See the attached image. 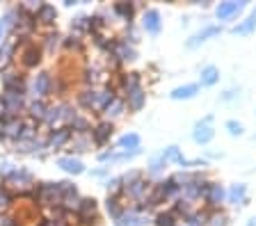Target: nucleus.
I'll return each mask as SVG.
<instances>
[{"mask_svg": "<svg viewBox=\"0 0 256 226\" xmlns=\"http://www.w3.org/2000/svg\"><path fill=\"white\" fill-rule=\"evenodd\" d=\"M46 87H48V75H39L37 80H34V92L46 94Z\"/></svg>", "mask_w": 256, "mask_h": 226, "instance_id": "4468645a", "label": "nucleus"}, {"mask_svg": "<svg viewBox=\"0 0 256 226\" xmlns=\"http://www.w3.org/2000/svg\"><path fill=\"white\" fill-rule=\"evenodd\" d=\"M119 146H124V149H140V135H135V133H130V135H124L122 140H119Z\"/></svg>", "mask_w": 256, "mask_h": 226, "instance_id": "9b49d317", "label": "nucleus"}, {"mask_svg": "<svg viewBox=\"0 0 256 226\" xmlns=\"http://www.w3.org/2000/svg\"><path fill=\"white\" fill-rule=\"evenodd\" d=\"M245 199H247V188L242 183H238V185H231V190H229V201L231 204H245Z\"/></svg>", "mask_w": 256, "mask_h": 226, "instance_id": "0eeeda50", "label": "nucleus"}, {"mask_svg": "<svg viewBox=\"0 0 256 226\" xmlns=\"http://www.w3.org/2000/svg\"><path fill=\"white\" fill-rule=\"evenodd\" d=\"M206 199H208V204H210V206H218L220 201L224 199V190L220 188V185H208Z\"/></svg>", "mask_w": 256, "mask_h": 226, "instance_id": "1a4fd4ad", "label": "nucleus"}, {"mask_svg": "<svg viewBox=\"0 0 256 226\" xmlns=\"http://www.w3.org/2000/svg\"><path fill=\"white\" fill-rule=\"evenodd\" d=\"M220 78V71L215 69V66H206V69H202V85L204 87H210L215 85Z\"/></svg>", "mask_w": 256, "mask_h": 226, "instance_id": "6e6552de", "label": "nucleus"}, {"mask_svg": "<svg viewBox=\"0 0 256 226\" xmlns=\"http://www.w3.org/2000/svg\"><path fill=\"white\" fill-rule=\"evenodd\" d=\"M60 167L66 169L69 174H80L82 172V162L74 160V158H60Z\"/></svg>", "mask_w": 256, "mask_h": 226, "instance_id": "9d476101", "label": "nucleus"}, {"mask_svg": "<svg viewBox=\"0 0 256 226\" xmlns=\"http://www.w3.org/2000/svg\"><path fill=\"white\" fill-rule=\"evenodd\" d=\"M242 7H245L242 2H220V7L215 9V14H218L220 21H226V18L236 16V14H238Z\"/></svg>", "mask_w": 256, "mask_h": 226, "instance_id": "f03ea898", "label": "nucleus"}, {"mask_svg": "<svg viewBox=\"0 0 256 226\" xmlns=\"http://www.w3.org/2000/svg\"><path fill=\"white\" fill-rule=\"evenodd\" d=\"M128 96H130V108H133V110H140L144 105V94H142V89H140V87H138V89H133Z\"/></svg>", "mask_w": 256, "mask_h": 226, "instance_id": "f8f14e48", "label": "nucleus"}, {"mask_svg": "<svg viewBox=\"0 0 256 226\" xmlns=\"http://www.w3.org/2000/svg\"><path fill=\"white\" fill-rule=\"evenodd\" d=\"M192 137H194V142H197V144H208V142L213 140L210 119H204V121H199V124L194 126V133H192Z\"/></svg>", "mask_w": 256, "mask_h": 226, "instance_id": "f257e3e1", "label": "nucleus"}, {"mask_svg": "<svg viewBox=\"0 0 256 226\" xmlns=\"http://www.w3.org/2000/svg\"><path fill=\"white\" fill-rule=\"evenodd\" d=\"M226 130H229L231 135H240V133H242V124H238V121H234V119H231V121H226Z\"/></svg>", "mask_w": 256, "mask_h": 226, "instance_id": "2eb2a0df", "label": "nucleus"}, {"mask_svg": "<svg viewBox=\"0 0 256 226\" xmlns=\"http://www.w3.org/2000/svg\"><path fill=\"white\" fill-rule=\"evenodd\" d=\"M197 92H199V85H183V87H176L174 92H172V98H174V101H181V98H192Z\"/></svg>", "mask_w": 256, "mask_h": 226, "instance_id": "423d86ee", "label": "nucleus"}, {"mask_svg": "<svg viewBox=\"0 0 256 226\" xmlns=\"http://www.w3.org/2000/svg\"><path fill=\"white\" fill-rule=\"evenodd\" d=\"M254 27H256V9L252 11L250 16L240 23V25H236L231 32H234V34H250V32H254Z\"/></svg>", "mask_w": 256, "mask_h": 226, "instance_id": "39448f33", "label": "nucleus"}, {"mask_svg": "<svg viewBox=\"0 0 256 226\" xmlns=\"http://www.w3.org/2000/svg\"><path fill=\"white\" fill-rule=\"evenodd\" d=\"M10 18H12V14H7L2 21H0V39H2V34H5V30H7V25H10Z\"/></svg>", "mask_w": 256, "mask_h": 226, "instance_id": "a211bd4d", "label": "nucleus"}, {"mask_svg": "<svg viewBox=\"0 0 256 226\" xmlns=\"http://www.w3.org/2000/svg\"><path fill=\"white\" fill-rule=\"evenodd\" d=\"M144 30L149 34H158L160 32V14L158 9H146L144 14Z\"/></svg>", "mask_w": 256, "mask_h": 226, "instance_id": "7ed1b4c3", "label": "nucleus"}, {"mask_svg": "<svg viewBox=\"0 0 256 226\" xmlns=\"http://www.w3.org/2000/svg\"><path fill=\"white\" fill-rule=\"evenodd\" d=\"M247 226H256V217H254V220H250V224H247Z\"/></svg>", "mask_w": 256, "mask_h": 226, "instance_id": "aec40b11", "label": "nucleus"}, {"mask_svg": "<svg viewBox=\"0 0 256 226\" xmlns=\"http://www.w3.org/2000/svg\"><path fill=\"white\" fill-rule=\"evenodd\" d=\"M117 11H122V14H124V16H130V14H133V7H130V5H117Z\"/></svg>", "mask_w": 256, "mask_h": 226, "instance_id": "6ab92c4d", "label": "nucleus"}, {"mask_svg": "<svg viewBox=\"0 0 256 226\" xmlns=\"http://www.w3.org/2000/svg\"><path fill=\"white\" fill-rule=\"evenodd\" d=\"M162 160H165V162L176 160V162H181V165H183V156H181V151H178V146H170V149L162 153Z\"/></svg>", "mask_w": 256, "mask_h": 226, "instance_id": "ddd939ff", "label": "nucleus"}, {"mask_svg": "<svg viewBox=\"0 0 256 226\" xmlns=\"http://www.w3.org/2000/svg\"><path fill=\"white\" fill-rule=\"evenodd\" d=\"M204 220H206V217L204 215H190V226H204Z\"/></svg>", "mask_w": 256, "mask_h": 226, "instance_id": "f3484780", "label": "nucleus"}, {"mask_svg": "<svg viewBox=\"0 0 256 226\" xmlns=\"http://www.w3.org/2000/svg\"><path fill=\"white\" fill-rule=\"evenodd\" d=\"M156 224H158V226H174V217H172V215H160Z\"/></svg>", "mask_w": 256, "mask_h": 226, "instance_id": "dca6fc26", "label": "nucleus"}, {"mask_svg": "<svg viewBox=\"0 0 256 226\" xmlns=\"http://www.w3.org/2000/svg\"><path fill=\"white\" fill-rule=\"evenodd\" d=\"M218 32H220V27H218V25H208V27H204L202 32L192 34V37L188 39V46H190V48H194V46H199L202 41H206L208 37H213V34H218Z\"/></svg>", "mask_w": 256, "mask_h": 226, "instance_id": "20e7f679", "label": "nucleus"}]
</instances>
